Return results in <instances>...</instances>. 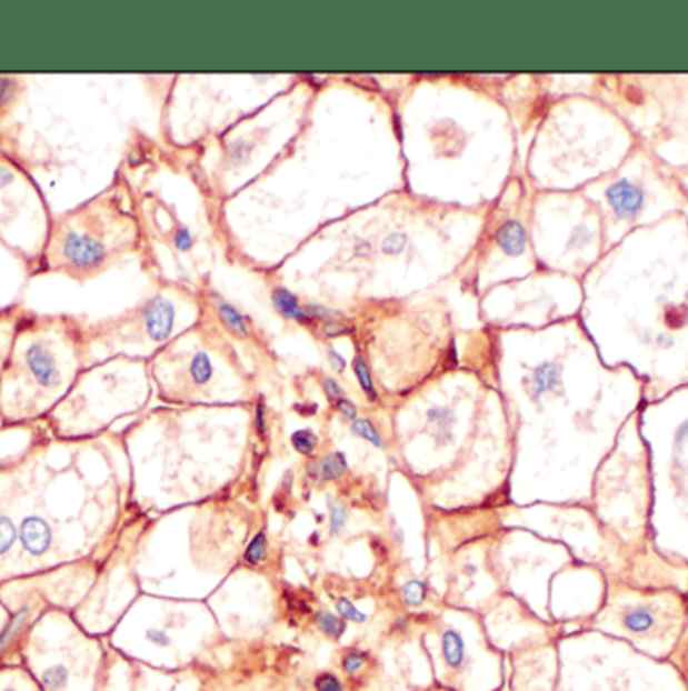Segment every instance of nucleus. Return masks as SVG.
Here are the masks:
<instances>
[{"label":"nucleus","mask_w":688,"mask_h":691,"mask_svg":"<svg viewBox=\"0 0 688 691\" xmlns=\"http://www.w3.org/2000/svg\"><path fill=\"white\" fill-rule=\"evenodd\" d=\"M369 663V653L365 651H347L340 660V668L347 675H357Z\"/></svg>","instance_id":"26"},{"label":"nucleus","mask_w":688,"mask_h":691,"mask_svg":"<svg viewBox=\"0 0 688 691\" xmlns=\"http://www.w3.org/2000/svg\"><path fill=\"white\" fill-rule=\"evenodd\" d=\"M216 306H218V314L222 318L223 324L232 334L242 336V338L250 334V328H248L245 316L240 314L233 306L223 302V300H218Z\"/></svg>","instance_id":"20"},{"label":"nucleus","mask_w":688,"mask_h":691,"mask_svg":"<svg viewBox=\"0 0 688 691\" xmlns=\"http://www.w3.org/2000/svg\"><path fill=\"white\" fill-rule=\"evenodd\" d=\"M22 308L24 306L19 304V302L7 306V308H0V380H2L4 364H7L9 350H11L12 336H14L17 324H19ZM0 429H2V420H0Z\"/></svg>","instance_id":"13"},{"label":"nucleus","mask_w":688,"mask_h":691,"mask_svg":"<svg viewBox=\"0 0 688 691\" xmlns=\"http://www.w3.org/2000/svg\"><path fill=\"white\" fill-rule=\"evenodd\" d=\"M19 658L43 691L111 690L106 638L89 635L63 609H47L27 629Z\"/></svg>","instance_id":"6"},{"label":"nucleus","mask_w":688,"mask_h":691,"mask_svg":"<svg viewBox=\"0 0 688 691\" xmlns=\"http://www.w3.org/2000/svg\"><path fill=\"white\" fill-rule=\"evenodd\" d=\"M369 252H371L369 243H367V241H360L359 246H357V253H359L360 258H362V256H367Z\"/></svg>","instance_id":"39"},{"label":"nucleus","mask_w":688,"mask_h":691,"mask_svg":"<svg viewBox=\"0 0 688 691\" xmlns=\"http://www.w3.org/2000/svg\"><path fill=\"white\" fill-rule=\"evenodd\" d=\"M582 629L625 641L652 660L670 661L688 633V598L668 587L608 579L602 608Z\"/></svg>","instance_id":"7"},{"label":"nucleus","mask_w":688,"mask_h":691,"mask_svg":"<svg viewBox=\"0 0 688 691\" xmlns=\"http://www.w3.org/2000/svg\"><path fill=\"white\" fill-rule=\"evenodd\" d=\"M290 442H292L295 451L300 452L302 457H312L318 449V437L312 430L308 429L297 430L290 437Z\"/></svg>","instance_id":"23"},{"label":"nucleus","mask_w":688,"mask_h":691,"mask_svg":"<svg viewBox=\"0 0 688 691\" xmlns=\"http://www.w3.org/2000/svg\"><path fill=\"white\" fill-rule=\"evenodd\" d=\"M0 691H43L22 663L0 665Z\"/></svg>","instance_id":"15"},{"label":"nucleus","mask_w":688,"mask_h":691,"mask_svg":"<svg viewBox=\"0 0 688 691\" xmlns=\"http://www.w3.org/2000/svg\"><path fill=\"white\" fill-rule=\"evenodd\" d=\"M337 611H339L340 618L345 619L347 623L352 621V623H367L369 618L360 611V609L355 608V603L347 598L337 599Z\"/></svg>","instance_id":"28"},{"label":"nucleus","mask_w":688,"mask_h":691,"mask_svg":"<svg viewBox=\"0 0 688 691\" xmlns=\"http://www.w3.org/2000/svg\"><path fill=\"white\" fill-rule=\"evenodd\" d=\"M345 332H349V328H342V326L329 324L327 326V330H325V334L327 336H339L345 334Z\"/></svg>","instance_id":"38"},{"label":"nucleus","mask_w":688,"mask_h":691,"mask_svg":"<svg viewBox=\"0 0 688 691\" xmlns=\"http://www.w3.org/2000/svg\"><path fill=\"white\" fill-rule=\"evenodd\" d=\"M305 314L315 322V320H332L337 318L335 312H330L329 308H322V306H305Z\"/></svg>","instance_id":"34"},{"label":"nucleus","mask_w":688,"mask_h":691,"mask_svg":"<svg viewBox=\"0 0 688 691\" xmlns=\"http://www.w3.org/2000/svg\"><path fill=\"white\" fill-rule=\"evenodd\" d=\"M608 203L615 210L616 216L620 218H635L638 211L645 206V196L642 189L632 183L630 179H618L610 188H608Z\"/></svg>","instance_id":"11"},{"label":"nucleus","mask_w":688,"mask_h":691,"mask_svg":"<svg viewBox=\"0 0 688 691\" xmlns=\"http://www.w3.org/2000/svg\"><path fill=\"white\" fill-rule=\"evenodd\" d=\"M441 653L445 665L451 671H461L467 661L466 639L456 629H445L441 635Z\"/></svg>","instance_id":"16"},{"label":"nucleus","mask_w":688,"mask_h":691,"mask_svg":"<svg viewBox=\"0 0 688 691\" xmlns=\"http://www.w3.org/2000/svg\"><path fill=\"white\" fill-rule=\"evenodd\" d=\"M453 424L456 414L453 410L445 407H431L427 410V429L431 432L437 447H447L453 440Z\"/></svg>","instance_id":"14"},{"label":"nucleus","mask_w":688,"mask_h":691,"mask_svg":"<svg viewBox=\"0 0 688 691\" xmlns=\"http://www.w3.org/2000/svg\"><path fill=\"white\" fill-rule=\"evenodd\" d=\"M347 519H349V513L345 504L330 503V534L332 537H339L345 531Z\"/></svg>","instance_id":"29"},{"label":"nucleus","mask_w":688,"mask_h":691,"mask_svg":"<svg viewBox=\"0 0 688 691\" xmlns=\"http://www.w3.org/2000/svg\"><path fill=\"white\" fill-rule=\"evenodd\" d=\"M407 248V236L402 231H392L381 243V252L385 256H399Z\"/></svg>","instance_id":"30"},{"label":"nucleus","mask_w":688,"mask_h":691,"mask_svg":"<svg viewBox=\"0 0 688 691\" xmlns=\"http://www.w3.org/2000/svg\"><path fill=\"white\" fill-rule=\"evenodd\" d=\"M86 368V318L22 308L0 380L2 429L43 420Z\"/></svg>","instance_id":"2"},{"label":"nucleus","mask_w":688,"mask_h":691,"mask_svg":"<svg viewBox=\"0 0 688 691\" xmlns=\"http://www.w3.org/2000/svg\"><path fill=\"white\" fill-rule=\"evenodd\" d=\"M670 661L677 665V670L680 671V675H682V680L687 683L688 690V633L682 638V641L678 643V648L675 650V653H672Z\"/></svg>","instance_id":"31"},{"label":"nucleus","mask_w":688,"mask_h":691,"mask_svg":"<svg viewBox=\"0 0 688 691\" xmlns=\"http://www.w3.org/2000/svg\"><path fill=\"white\" fill-rule=\"evenodd\" d=\"M329 362L332 364V368L337 370V372H345V368H347L345 358L340 357L337 350H329Z\"/></svg>","instance_id":"37"},{"label":"nucleus","mask_w":688,"mask_h":691,"mask_svg":"<svg viewBox=\"0 0 688 691\" xmlns=\"http://www.w3.org/2000/svg\"><path fill=\"white\" fill-rule=\"evenodd\" d=\"M129 201L128 181L117 176L96 198L73 210L54 213L39 276H61L87 283L138 252L141 233Z\"/></svg>","instance_id":"3"},{"label":"nucleus","mask_w":688,"mask_h":691,"mask_svg":"<svg viewBox=\"0 0 688 691\" xmlns=\"http://www.w3.org/2000/svg\"><path fill=\"white\" fill-rule=\"evenodd\" d=\"M315 690L317 691H345V685H342V681L335 675V673H329V671H325V673H318L317 680H315Z\"/></svg>","instance_id":"32"},{"label":"nucleus","mask_w":688,"mask_h":691,"mask_svg":"<svg viewBox=\"0 0 688 691\" xmlns=\"http://www.w3.org/2000/svg\"><path fill=\"white\" fill-rule=\"evenodd\" d=\"M349 471V462L342 452H330L320 459H315L307 467L308 479L315 482H335Z\"/></svg>","instance_id":"12"},{"label":"nucleus","mask_w":688,"mask_h":691,"mask_svg":"<svg viewBox=\"0 0 688 691\" xmlns=\"http://www.w3.org/2000/svg\"><path fill=\"white\" fill-rule=\"evenodd\" d=\"M652 479V547L688 565V384L640 409Z\"/></svg>","instance_id":"4"},{"label":"nucleus","mask_w":688,"mask_h":691,"mask_svg":"<svg viewBox=\"0 0 688 691\" xmlns=\"http://www.w3.org/2000/svg\"><path fill=\"white\" fill-rule=\"evenodd\" d=\"M638 414L626 422L615 449L594 474L588 503L604 529L625 547L632 559L655 549L650 537V459Z\"/></svg>","instance_id":"5"},{"label":"nucleus","mask_w":688,"mask_h":691,"mask_svg":"<svg viewBox=\"0 0 688 691\" xmlns=\"http://www.w3.org/2000/svg\"><path fill=\"white\" fill-rule=\"evenodd\" d=\"M322 387H325V392H327V397L329 400H335V402H339L345 397V392H342V388H340L339 382L335 380V378H325L322 380Z\"/></svg>","instance_id":"35"},{"label":"nucleus","mask_w":688,"mask_h":691,"mask_svg":"<svg viewBox=\"0 0 688 691\" xmlns=\"http://www.w3.org/2000/svg\"><path fill=\"white\" fill-rule=\"evenodd\" d=\"M337 409H339L340 417L345 420H357V407L350 402V400L342 399L337 402Z\"/></svg>","instance_id":"36"},{"label":"nucleus","mask_w":688,"mask_h":691,"mask_svg":"<svg viewBox=\"0 0 688 691\" xmlns=\"http://www.w3.org/2000/svg\"><path fill=\"white\" fill-rule=\"evenodd\" d=\"M315 623H317V628L327 638L335 639V641H339L345 635V631H347V621L340 618V615L329 613V611H318V613H315Z\"/></svg>","instance_id":"21"},{"label":"nucleus","mask_w":688,"mask_h":691,"mask_svg":"<svg viewBox=\"0 0 688 691\" xmlns=\"http://www.w3.org/2000/svg\"><path fill=\"white\" fill-rule=\"evenodd\" d=\"M176 320L178 308L166 293H153L143 304L123 314L97 322L86 320L89 367L109 358L123 357L136 345L158 348L168 344L176 332Z\"/></svg>","instance_id":"10"},{"label":"nucleus","mask_w":688,"mask_h":691,"mask_svg":"<svg viewBox=\"0 0 688 691\" xmlns=\"http://www.w3.org/2000/svg\"><path fill=\"white\" fill-rule=\"evenodd\" d=\"M266 551H268V539H266L265 531L256 534L252 539V543L246 547L245 563L248 567H258L266 559Z\"/></svg>","instance_id":"24"},{"label":"nucleus","mask_w":688,"mask_h":691,"mask_svg":"<svg viewBox=\"0 0 688 691\" xmlns=\"http://www.w3.org/2000/svg\"><path fill=\"white\" fill-rule=\"evenodd\" d=\"M128 358L117 357L86 368L73 388L43 422L57 439H89L103 434L126 412Z\"/></svg>","instance_id":"8"},{"label":"nucleus","mask_w":688,"mask_h":691,"mask_svg":"<svg viewBox=\"0 0 688 691\" xmlns=\"http://www.w3.org/2000/svg\"><path fill=\"white\" fill-rule=\"evenodd\" d=\"M146 641L151 643L153 648H158V650H163L171 643L170 635L166 631H161V629H148L146 631Z\"/></svg>","instance_id":"33"},{"label":"nucleus","mask_w":688,"mask_h":691,"mask_svg":"<svg viewBox=\"0 0 688 691\" xmlns=\"http://www.w3.org/2000/svg\"><path fill=\"white\" fill-rule=\"evenodd\" d=\"M213 367L212 360L206 354V352H196L188 362V380H190L193 387L203 388L208 387V382L212 380Z\"/></svg>","instance_id":"19"},{"label":"nucleus","mask_w":688,"mask_h":691,"mask_svg":"<svg viewBox=\"0 0 688 691\" xmlns=\"http://www.w3.org/2000/svg\"><path fill=\"white\" fill-rule=\"evenodd\" d=\"M0 457V583L87 559L106 563L123 531L121 440L57 439L43 420Z\"/></svg>","instance_id":"1"},{"label":"nucleus","mask_w":688,"mask_h":691,"mask_svg":"<svg viewBox=\"0 0 688 691\" xmlns=\"http://www.w3.org/2000/svg\"><path fill=\"white\" fill-rule=\"evenodd\" d=\"M352 367H355V374H357V380H359L360 388L365 390L367 399L377 400V392H375V387H372L371 370L367 367V362L362 358L357 357L355 362H352Z\"/></svg>","instance_id":"27"},{"label":"nucleus","mask_w":688,"mask_h":691,"mask_svg":"<svg viewBox=\"0 0 688 691\" xmlns=\"http://www.w3.org/2000/svg\"><path fill=\"white\" fill-rule=\"evenodd\" d=\"M429 595V585L421 581V579H413V581H407L401 589V599L405 605L409 608H421Z\"/></svg>","instance_id":"22"},{"label":"nucleus","mask_w":688,"mask_h":691,"mask_svg":"<svg viewBox=\"0 0 688 691\" xmlns=\"http://www.w3.org/2000/svg\"><path fill=\"white\" fill-rule=\"evenodd\" d=\"M496 243L499 250L508 256H521L526 252V230L519 221H506L498 233H496Z\"/></svg>","instance_id":"17"},{"label":"nucleus","mask_w":688,"mask_h":691,"mask_svg":"<svg viewBox=\"0 0 688 691\" xmlns=\"http://www.w3.org/2000/svg\"><path fill=\"white\" fill-rule=\"evenodd\" d=\"M53 213L31 176L0 149V248L39 276Z\"/></svg>","instance_id":"9"},{"label":"nucleus","mask_w":688,"mask_h":691,"mask_svg":"<svg viewBox=\"0 0 688 691\" xmlns=\"http://www.w3.org/2000/svg\"><path fill=\"white\" fill-rule=\"evenodd\" d=\"M272 302H275L276 310L285 316V318L297 320L300 324H310V322H312V320L305 314V308L298 302L297 296H292V293L287 292V290H275V292H272Z\"/></svg>","instance_id":"18"},{"label":"nucleus","mask_w":688,"mask_h":691,"mask_svg":"<svg viewBox=\"0 0 688 691\" xmlns=\"http://www.w3.org/2000/svg\"><path fill=\"white\" fill-rule=\"evenodd\" d=\"M350 430H352L357 437H360V439L371 442L372 447H377V449H382V447H385L382 437L379 434V430L375 429V424H372L371 420L357 419L350 424Z\"/></svg>","instance_id":"25"}]
</instances>
